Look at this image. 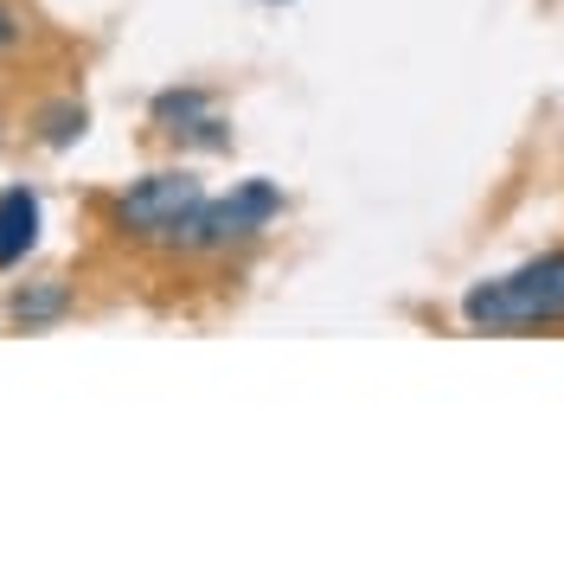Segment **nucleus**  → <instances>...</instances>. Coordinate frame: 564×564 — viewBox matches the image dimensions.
<instances>
[{"instance_id": "1", "label": "nucleus", "mask_w": 564, "mask_h": 564, "mask_svg": "<svg viewBox=\"0 0 564 564\" xmlns=\"http://www.w3.org/2000/svg\"><path fill=\"white\" fill-rule=\"evenodd\" d=\"M462 321L481 334H520V327H558L564 321V250H545L494 282L462 295Z\"/></svg>"}, {"instance_id": "2", "label": "nucleus", "mask_w": 564, "mask_h": 564, "mask_svg": "<svg viewBox=\"0 0 564 564\" xmlns=\"http://www.w3.org/2000/svg\"><path fill=\"white\" fill-rule=\"evenodd\" d=\"M199 206H206V186L186 174V167H167V174H148V180H135L129 193H116V199H109V225H116L122 238H135V245L174 250V238L186 231V218Z\"/></svg>"}, {"instance_id": "3", "label": "nucleus", "mask_w": 564, "mask_h": 564, "mask_svg": "<svg viewBox=\"0 0 564 564\" xmlns=\"http://www.w3.org/2000/svg\"><path fill=\"white\" fill-rule=\"evenodd\" d=\"M282 212V193L270 180H245L231 199H212L186 218V231L174 238V250H231V245H250L270 218Z\"/></svg>"}, {"instance_id": "4", "label": "nucleus", "mask_w": 564, "mask_h": 564, "mask_svg": "<svg viewBox=\"0 0 564 564\" xmlns=\"http://www.w3.org/2000/svg\"><path fill=\"white\" fill-rule=\"evenodd\" d=\"M33 245H39V193L7 186V193H0V270L26 263Z\"/></svg>"}, {"instance_id": "5", "label": "nucleus", "mask_w": 564, "mask_h": 564, "mask_svg": "<svg viewBox=\"0 0 564 564\" xmlns=\"http://www.w3.org/2000/svg\"><path fill=\"white\" fill-rule=\"evenodd\" d=\"M65 308H70V289H65V282H52V289H39V295H13V321H26V327L65 315Z\"/></svg>"}, {"instance_id": "6", "label": "nucleus", "mask_w": 564, "mask_h": 564, "mask_svg": "<svg viewBox=\"0 0 564 564\" xmlns=\"http://www.w3.org/2000/svg\"><path fill=\"white\" fill-rule=\"evenodd\" d=\"M84 135V104H52L45 116H39V141L45 148H65V141Z\"/></svg>"}, {"instance_id": "7", "label": "nucleus", "mask_w": 564, "mask_h": 564, "mask_svg": "<svg viewBox=\"0 0 564 564\" xmlns=\"http://www.w3.org/2000/svg\"><path fill=\"white\" fill-rule=\"evenodd\" d=\"M20 45V20H13V7H0V52H13Z\"/></svg>"}]
</instances>
